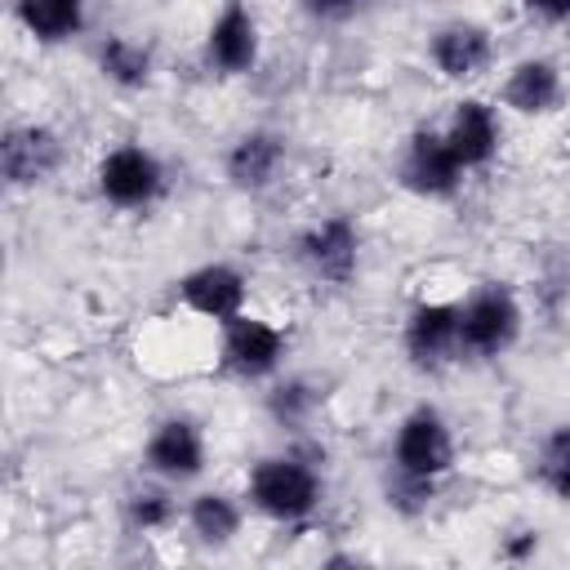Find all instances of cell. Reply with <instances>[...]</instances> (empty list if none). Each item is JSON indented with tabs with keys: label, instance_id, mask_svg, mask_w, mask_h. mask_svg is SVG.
Here are the masks:
<instances>
[{
	"label": "cell",
	"instance_id": "obj_19",
	"mask_svg": "<svg viewBox=\"0 0 570 570\" xmlns=\"http://www.w3.org/2000/svg\"><path fill=\"white\" fill-rule=\"evenodd\" d=\"M13 22L45 49L71 45L89 27V0H13Z\"/></svg>",
	"mask_w": 570,
	"mask_h": 570
},
{
	"label": "cell",
	"instance_id": "obj_26",
	"mask_svg": "<svg viewBox=\"0 0 570 570\" xmlns=\"http://www.w3.org/2000/svg\"><path fill=\"white\" fill-rule=\"evenodd\" d=\"M539 552V530H517V534H508V543H503V557L508 561H525V557H534Z\"/></svg>",
	"mask_w": 570,
	"mask_h": 570
},
{
	"label": "cell",
	"instance_id": "obj_24",
	"mask_svg": "<svg viewBox=\"0 0 570 570\" xmlns=\"http://www.w3.org/2000/svg\"><path fill=\"white\" fill-rule=\"evenodd\" d=\"M312 27H347L374 9V0H294Z\"/></svg>",
	"mask_w": 570,
	"mask_h": 570
},
{
	"label": "cell",
	"instance_id": "obj_18",
	"mask_svg": "<svg viewBox=\"0 0 570 570\" xmlns=\"http://www.w3.org/2000/svg\"><path fill=\"white\" fill-rule=\"evenodd\" d=\"M94 67L120 94H142L156 80V53H151V45L138 40V36H129V31H107L94 45Z\"/></svg>",
	"mask_w": 570,
	"mask_h": 570
},
{
	"label": "cell",
	"instance_id": "obj_2",
	"mask_svg": "<svg viewBox=\"0 0 570 570\" xmlns=\"http://www.w3.org/2000/svg\"><path fill=\"white\" fill-rule=\"evenodd\" d=\"M525 334V307L503 281H481L459 303V356L463 361H503Z\"/></svg>",
	"mask_w": 570,
	"mask_h": 570
},
{
	"label": "cell",
	"instance_id": "obj_15",
	"mask_svg": "<svg viewBox=\"0 0 570 570\" xmlns=\"http://www.w3.org/2000/svg\"><path fill=\"white\" fill-rule=\"evenodd\" d=\"M499 107L525 120H543L557 116L566 107V71L557 58L548 53H525L517 58L503 80H499Z\"/></svg>",
	"mask_w": 570,
	"mask_h": 570
},
{
	"label": "cell",
	"instance_id": "obj_25",
	"mask_svg": "<svg viewBox=\"0 0 570 570\" xmlns=\"http://www.w3.org/2000/svg\"><path fill=\"white\" fill-rule=\"evenodd\" d=\"M517 4L539 27H566L570 22V0H517Z\"/></svg>",
	"mask_w": 570,
	"mask_h": 570
},
{
	"label": "cell",
	"instance_id": "obj_11",
	"mask_svg": "<svg viewBox=\"0 0 570 570\" xmlns=\"http://www.w3.org/2000/svg\"><path fill=\"white\" fill-rule=\"evenodd\" d=\"M174 303L209 325H227L232 316L249 312V272L227 258L196 263L174 281Z\"/></svg>",
	"mask_w": 570,
	"mask_h": 570
},
{
	"label": "cell",
	"instance_id": "obj_4",
	"mask_svg": "<svg viewBox=\"0 0 570 570\" xmlns=\"http://www.w3.org/2000/svg\"><path fill=\"white\" fill-rule=\"evenodd\" d=\"M289 356V334L254 312L218 325V370L236 383H272Z\"/></svg>",
	"mask_w": 570,
	"mask_h": 570
},
{
	"label": "cell",
	"instance_id": "obj_3",
	"mask_svg": "<svg viewBox=\"0 0 570 570\" xmlns=\"http://www.w3.org/2000/svg\"><path fill=\"white\" fill-rule=\"evenodd\" d=\"M94 191L107 209L120 214H147L151 205H160V196L169 191V169L160 160L156 147H147L142 138H125L116 147H107L94 165Z\"/></svg>",
	"mask_w": 570,
	"mask_h": 570
},
{
	"label": "cell",
	"instance_id": "obj_6",
	"mask_svg": "<svg viewBox=\"0 0 570 570\" xmlns=\"http://www.w3.org/2000/svg\"><path fill=\"white\" fill-rule=\"evenodd\" d=\"M468 169L436 125H414L396 151V187L419 200H454L463 191Z\"/></svg>",
	"mask_w": 570,
	"mask_h": 570
},
{
	"label": "cell",
	"instance_id": "obj_12",
	"mask_svg": "<svg viewBox=\"0 0 570 570\" xmlns=\"http://www.w3.org/2000/svg\"><path fill=\"white\" fill-rule=\"evenodd\" d=\"M401 352L410 370L441 374L459 356V303L450 298H419L401 321Z\"/></svg>",
	"mask_w": 570,
	"mask_h": 570
},
{
	"label": "cell",
	"instance_id": "obj_9",
	"mask_svg": "<svg viewBox=\"0 0 570 570\" xmlns=\"http://www.w3.org/2000/svg\"><path fill=\"white\" fill-rule=\"evenodd\" d=\"M263 58V27L249 0H218L205 40H200V62L218 80H240L258 67Z\"/></svg>",
	"mask_w": 570,
	"mask_h": 570
},
{
	"label": "cell",
	"instance_id": "obj_5",
	"mask_svg": "<svg viewBox=\"0 0 570 570\" xmlns=\"http://www.w3.org/2000/svg\"><path fill=\"white\" fill-rule=\"evenodd\" d=\"M454 463H459V441H454L450 419L428 401L405 410L396 432H392V445H387V468L441 481V476L454 472Z\"/></svg>",
	"mask_w": 570,
	"mask_h": 570
},
{
	"label": "cell",
	"instance_id": "obj_1",
	"mask_svg": "<svg viewBox=\"0 0 570 570\" xmlns=\"http://www.w3.org/2000/svg\"><path fill=\"white\" fill-rule=\"evenodd\" d=\"M321 459L325 454H312V450H281V454H263L258 463H249V476H245L249 512L272 525L312 521L325 503Z\"/></svg>",
	"mask_w": 570,
	"mask_h": 570
},
{
	"label": "cell",
	"instance_id": "obj_13",
	"mask_svg": "<svg viewBox=\"0 0 570 570\" xmlns=\"http://www.w3.org/2000/svg\"><path fill=\"white\" fill-rule=\"evenodd\" d=\"M285 165H289V138H285L281 129H272V125H249V129H240V134L227 142V151H223V178H227V187L240 191V196H263V191H272V187L281 183Z\"/></svg>",
	"mask_w": 570,
	"mask_h": 570
},
{
	"label": "cell",
	"instance_id": "obj_8",
	"mask_svg": "<svg viewBox=\"0 0 570 570\" xmlns=\"http://www.w3.org/2000/svg\"><path fill=\"white\" fill-rule=\"evenodd\" d=\"M142 476L169 481V485H191L205 476L209 468V436L200 428V419L191 414H165L151 423L142 454H138Z\"/></svg>",
	"mask_w": 570,
	"mask_h": 570
},
{
	"label": "cell",
	"instance_id": "obj_17",
	"mask_svg": "<svg viewBox=\"0 0 570 570\" xmlns=\"http://www.w3.org/2000/svg\"><path fill=\"white\" fill-rule=\"evenodd\" d=\"M245 517H249L245 494H227V490H196L183 503V525L205 552H227L240 539Z\"/></svg>",
	"mask_w": 570,
	"mask_h": 570
},
{
	"label": "cell",
	"instance_id": "obj_21",
	"mask_svg": "<svg viewBox=\"0 0 570 570\" xmlns=\"http://www.w3.org/2000/svg\"><path fill=\"white\" fill-rule=\"evenodd\" d=\"M174 490H178V485L156 481V476H147L142 485L125 490V499H120V517H125L129 534H165V530L183 517Z\"/></svg>",
	"mask_w": 570,
	"mask_h": 570
},
{
	"label": "cell",
	"instance_id": "obj_23",
	"mask_svg": "<svg viewBox=\"0 0 570 570\" xmlns=\"http://www.w3.org/2000/svg\"><path fill=\"white\" fill-rule=\"evenodd\" d=\"M436 485H441V481H428V476H410V472H401V468H387V472H383V503H387L396 517L414 521V517H428V508L436 503Z\"/></svg>",
	"mask_w": 570,
	"mask_h": 570
},
{
	"label": "cell",
	"instance_id": "obj_22",
	"mask_svg": "<svg viewBox=\"0 0 570 570\" xmlns=\"http://www.w3.org/2000/svg\"><path fill=\"white\" fill-rule=\"evenodd\" d=\"M530 476L534 485L557 499V503H570V419L566 423H552L539 445H534V459H530Z\"/></svg>",
	"mask_w": 570,
	"mask_h": 570
},
{
	"label": "cell",
	"instance_id": "obj_16",
	"mask_svg": "<svg viewBox=\"0 0 570 570\" xmlns=\"http://www.w3.org/2000/svg\"><path fill=\"white\" fill-rule=\"evenodd\" d=\"M441 134H445V142L454 147V156H459V165L468 174L494 165L499 151H503V116H499L494 102H485L476 94H468V98H459L450 107Z\"/></svg>",
	"mask_w": 570,
	"mask_h": 570
},
{
	"label": "cell",
	"instance_id": "obj_10",
	"mask_svg": "<svg viewBox=\"0 0 570 570\" xmlns=\"http://www.w3.org/2000/svg\"><path fill=\"white\" fill-rule=\"evenodd\" d=\"M67 142L45 120H9L0 134V178L9 191H36L58 178Z\"/></svg>",
	"mask_w": 570,
	"mask_h": 570
},
{
	"label": "cell",
	"instance_id": "obj_7",
	"mask_svg": "<svg viewBox=\"0 0 570 570\" xmlns=\"http://www.w3.org/2000/svg\"><path fill=\"white\" fill-rule=\"evenodd\" d=\"M294 263L321 285H352L361 272V227L352 214H321L294 232Z\"/></svg>",
	"mask_w": 570,
	"mask_h": 570
},
{
	"label": "cell",
	"instance_id": "obj_20",
	"mask_svg": "<svg viewBox=\"0 0 570 570\" xmlns=\"http://www.w3.org/2000/svg\"><path fill=\"white\" fill-rule=\"evenodd\" d=\"M321 405H325V387L307 374H285V379L276 374L263 392V414L272 419V428L289 432V436L307 432L312 419L321 414Z\"/></svg>",
	"mask_w": 570,
	"mask_h": 570
},
{
	"label": "cell",
	"instance_id": "obj_14",
	"mask_svg": "<svg viewBox=\"0 0 570 570\" xmlns=\"http://www.w3.org/2000/svg\"><path fill=\"white\" fill-rule=\"evenodd\" d=\"M428 62L450 85H472L494 67V31L476 18H445L428 36Z\"/></svg>",
	"mask_w": 570,
	"mask_h": 570
}]
</instances>
